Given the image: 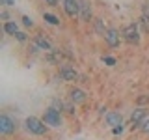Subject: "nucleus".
I'll use <instances>...</instances> for the list:
<instances>
[{"instance_id":"nucleus-24","label":"nucleus","mask_w":149,"mask_h":140,"mask_svg":"<svg viewBox=\"0 0 149 140\" xmlns=\"http://www.w3.org/2000/svg\"><path fill=\"white\" fill-rule=\"evenodd\" d=\"M4 4H8V6H15V0H2Z\"/></svg>"},{"instance_id":"nucleus-15","label":"nucleus","mask_w":149,"mask_h":140,"mask_svg":"<svg viewBox=\"0 0 149 140\" xmlns=\"http://www.w3.org/2000/svg\"><path fill=\"white\" fill-rule=\"evenodd\" d=\"M95 30H97V34H101L102 37H104L106 28H104V21H102V19H95Z\"/></svg>"},{"instance_id":"nucleus-2","label":"nucleus","mask_w":149,"mask_h":140,"mask_svg":"<svg viewBox=\"0 0 149 140\" xmlns=\"http://www.w3.org/2000/svg\"><path fill=\"white\" fill-rule=\"evenodd\" d=\"M121 36H123V39L127 41V43L130 45H138L140 43V30H138V24L136 22H130V24H127L123 28V32H121Z\"/></svg>"},{"instance_id":"nucleus-6","label":"nucleus","mask_w":149,"mask_h":140,"mask_svg":"<svg viewBox=\"0 0 149 140\" xmlns=\"http://www.w3.org/2000/svg\"><path fill=\"white\" fill-rule=\"evenodd\" d=\"M91 2L90 0H80V13H78V17H80V21L84 22H90L91 21Z\"/></svg>"},{"instance_id":"nucleus-4","label":"nucleus","mask_w":149,"mask_h":140,"mask_svg":"<svg viewBox=\"0 0 149 140\" xmlns=\"http://www.w3.org/2000/svg\"><path fill=\"white\" fill-rule=\"evenodd\" d=\"M17 131V123L13 118H9L8 114L0 116V134H11Z\"/></svg>"},{"instance_id":"nucleus-19","label":"nucleus","mask_w":149,"mask_h":140,"mask_svg":"<svg viewBox=\"0 0 149 140\" xmlns=\"http://www.w3.org/2000/svg\"><path fill=\"white\" fill-rule=\"evenodd\" d=\"M140 129H142L143 131V133H149V120L146 118V120H143L142 121V123H140Z\"/></svg>"},{"instance_id":"nucleus-12","label":"nucleus","mask_w":149,"mask_h":140,"mask_svg":"<svg viewBox=\"0 0 149 140\" xmlns=\"http://www.w3.org/2000/svg\"><path fill=\"white\" fill-rule=\"evenodd\" d=\"M71 101L73 103H84V101H86V92L78 90V88L71 90Z\"/></svg>"},{"instance_id":"nucleus-8","label":"nucleus","mask_w":149,"mask_h":140,"mask_svg":"<svg viewBox=\"0 0 149 140\" xmlns=\"http://www.w3.org/2000/svg\"><path fill=\"white\" fill-rule=\"evenodd\" d=\"M60 77H62V80L69 82V80H74V78L78 77V73H77L74 67H71V65H63V67L60 69Z\"/></svg>"},{"instance_id":"nucleus-5","label":"nucleus","mask_w":149,"mask_h":140,"mask_svg":"<svg viewBox=\"0 0 149 140\" xmlns=\"http://www.w3.org/2000/svg\"><path fill=\"white\" fill-rule=\"evenodd\" d=\"M63 11L71 19L78 17V13H80V0H63Z\"/></svg>"},{"instance_id":"nucleus-10","label":"nucleus","mask_w":149,"mask_h":140,"mask_svg":"<svg viewBox=\"0 0 149 140\" xmlns=\"http://www.w3.org/2000/svg\"><path fill=\"white\" fill-rule=\"evenodd\" d=\"M146 118L147 116H146V110L143 108H136V110H132V114H130V120H132L134 125H140Z\"/></svg>"},{"instance_id":"nucleus-21","label":"nucleus","mask_w":149,"mask_h":140,"mask_svg":"<svg viewBox=\"0 0 149 140\" xmlns=\"http://www.w3.org/2000/svg\"><path fill=\"white\" fill-rule=\"evenodd\" d=\"M112 131H114V134H121L123 133V125H118V127H114Z\"/></svg>"},{"instance_id":"nucleus-20","label":"nucleus","mask_w":149,"mask_h":140,"mask_svg":"<svg viewBox=\"0 0 149 140\" xmlns=\"http://www.w3.org/2000/svg\"><path fill=\"white\" fill-rule=\"evenodd\" d=\"M15 39L22 43V41H26V34H24V32H17V34H15Z\"/></svg>"},{"instance_id":"nucleus-11","label":"nucleus","mask_w":149,"mask_h":140,"mask_svg":"<svg viewBox=\"0 0 149 140\" xmlns=\"http://www.w3.org/2000/svg\"><path fill=\"white\" fill-rule=\"evenodd\" d=\"M4 32H6L8 36H15L17 32H21V30H19V24L15 21H8V22H4Z\"/></svg>"},{"instance_id":"nucleus-17","label":"nucleus","mask_w":149,"mask_h":140,"mask_svg":"<svg viewBox=\"0 0 149 140\" xmlns=\"http://www.w3.org/2000/svg\"><path fill=\"white\" fill-rule=\"evenodd\" d=\"M142 26H143V30L146 32H149V17H146V15H142Z\"/></svg>"},{"instance_id":"nucleus-23","label":"nucleus","mask_w":149,"mask_h":140,"mask_svg":"<svg viewBox=\"0 0 149 140\" xmlns=\"http://www.w3.org/2000/svg\"><path fill=\"white\" fill-rule=\"evenodd\" d=\"M143 15H146V17H149V2L146 4V6H143Z\"/></svg>"},{"instance_id":"nucleus-16","label":"nucleus","mask_w":149,"mask_h":140,"mask_svg":"<svg viewBox=\"0 0 149 140\" xmlns=\"http://www.w3.org/2000/svg\"><path fill=\"white\" fill-rule=\"evenodd\" d=\"M22 24H24L26 28L34 26V21H32V17H28V15H24V17H22Z\"/></svg>"},{"instance_id":"nucleus-22","label":"nucleus","mask_w":149,"mask_h":140,"mask_svg":"<svg viewBox=\"0 0 149 140\" xmlns=\"http://www.w3.org/2000/svg\"><path fill=\"white\" fill-rule=\"evenodd\" d=\"M45 2L49 4V6H58V2H60V0H45Z\"/></svg>"},{"instance_id":"nucleus-14","label":"nucleus","mask_w":149,"mask_h":140,"mask_svg":"<svg viewBox=\"0 0 149 140\" xmlns=\"http://www.w3.org/2000/svg\"><path fill=\"white\" fill-rule=\"evenodd\" d=\"M43 19L49 24H52V26H58L60 24V19L56 17V15H52V13H43Z\"/></svg>"},{"instance_id":"nucleus-7","label":"nucleus","mask_w":149,"mask_h":140,"mask_svg":"<svg viewBox=\"0 0 149 140\" xmlns=\"http://www.w3.org/2000/svg\"><path fill=\"white\" fill-rule=\"evenodd\" d=\"M104 41L108 43V47H119V41H121V36H119V32L116 30V28H108L106 30V34H104Z\"/></svg>"},{"instance_id":"nucleus-1","label":"nucleus","mask_w":149,"mask_h":140,"mask_svg":"<svg viewBox=\"0 0 149 140\" xmlns=\"http://www.w3.org/2000/svg\"><path fill=\"white\" fill-rule=\"evenodd\" d=\"M24 127H26L28 133L37 134V136H41V134L47 133V123L43 120L36 118V116H28V118L24 120Z\"/></svg>"},{"instance_id":"nucleus-9","label":"nucleus","mask_w":149,"mask_h":140,"mask_svg":"<svg viewBox=\"0 0 149 140\" xmlns=\"http://www.w3.org/2000/svg\"><path fill=\"white\" fill-rule=\"evenodd\" d=\"M106 123H108L112 129L118 127V125H121V123H123V116H121V112H108V114H106Z\"/></svg>"},{"instance_id":"nucleus-18","label":"nucleus","mask_w":149,"mask_h":140,"mask_svg":"<svg viewBox=\"0 0 149 140\" xmlns=\"http://www.w3.org/2000/svg\"><path fill=\"white\" fill-rule=\"evenodd\" d=\"M102 62L106 65H116V58H112V56H102Z\"/></svg>"},{"instance_id":"nucleus-13","label":"nucleus","mask_w":149,"mask_h":140,"mask_svg":"<svg viewBox=\"0 0 149 140\" xmlns=\"http://www.w3.org/2000/svg\"><path fill=\"white\" fill-rule=\"evenodd\" d=\"M36 45L39 47V49H43V50H52V45H50V41L49 39H45L43 36H36Z\"/></svg>"},{"instance_id":"nucleus-3","label":"nucleus","mask_w":149,"mask_h":140,"mask_svg":"<svg viewBox=\"0 0 149 140\" xmlns=\"http://www.w3.org/2000/svg\"><path fill=\"white\" fill-rule=\"evenodd\" d=\"M43 121L49 125V127H54V129L62 127V116H60V110L54 108V106L47 108L45 110V116H43Z\"/></svg>"}]
</instances>
